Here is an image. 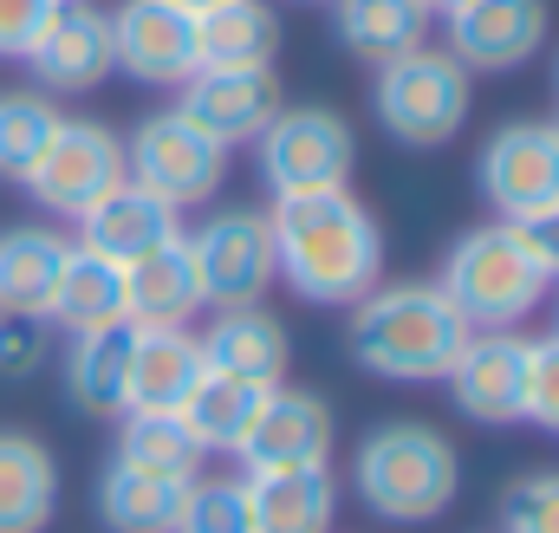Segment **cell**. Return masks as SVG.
Instances as JSON below:
<instances>
[{
    "mask_svg": "<svg viewBox=\"0 0 559 533\" xmlns=\"http://www.w3.org/2000/svg\"><path fill=\"white\" fill-rule=\"evenodd\" d=\"M527 248L540 254V266H547V280H559V209H547L540 222H527Z\"/></svg>",
    "mask_w": 559,
    "mask_h": 533,
    "instance_id": "37",
    "label": "cell"
},
{
    "mask_svg": "<svg viewBox=\"0 0 559 533\" xmlns=\"http://www.w3.org/2000/svg\"><path fill=\"white\" fill-rule=\"evenodd\" d=\"M449 398L468 423H521V391H527V339L521 332H468V345L449 365Z\"/></svg>",
    "mask_w": 559,
    "mask_h": 533,
    "instance_id": "16",
    "label": "cell"
},
{
    "mask_svg": "<svg viewBox=\"0 0 559 533\" xmlns=\"http://www.w3.org/2000/svg\"><path fill=\"white\" fill-rule=\"evenodd\" d=\"M66 254H72V241L46 222L7 228L0 235V312H46Z\"/></svg>",
    "mask_w": 559,
    "mask_h": 533,
    "instance_id": "26",
    "label": "cell"
},
{
    "mask_svg": "<svg viewBox=\"0 0 559 533\" xmlns=\"http://www.w3.org/2000/svg\"><path fill=\"white\" fill-rule=\"evenodd\" d=\"M332 26H338V46L371 66L429 39V13L417 0H332Z\"/></svg>",
    "mask_w": 559,
    "mask_h": 533,
    "instance_id": "29",
    "label": "cell"
},
{
    "mask_svg": "<svg viewBox=\"0 0 559 533\" xmlns=\"http://www.w3.org/2000/svg\"><path fill=\"white\" fill-rule=\"evenodd\" d=\"M189 241V266L202 286V306H261L274 286V228L267 209H215Z\"/></svg>",
    "mask_w": 559,
    "mask_h": 533,
    "instance_id": "10",
    "label": "cell"
},
{
    "mask_svg": "<svg viewBox=\"0 0 559 533\" xmlns=\"http://www.w3.org/2000/svg\"><path fill=\"white\" fill-rule=\"evenodd\" d=\"M352 488L378 521L423 528L462 495V455L429 423H378L352 455Z\"/></svg>",
    "mask_w": 559,
    "mask_h": 533,
    "instance_id": "3",
    "label": "cell"
},
{
    "mask_svg": "<svg viewBox=\"0 0 559 533\" xmlns=\"http://www.w3.org/2000/svg\"><path fill=\"white\" fill-rule=\"evenodd\" d=\"M176 7H182V13H202V7H215V0H176Z\"/></svg>",
    "mask_w": 559,
    "mask_h": 533,
    "instance_id": "39",
    "label": "cell"
},
{
    "mask_svg": "<svg viewBox=\"0 0 559 533\" xmlns=\"http://www.w3.org/2000/svg\"><path fill=\"white\" fill-rule=\"evenodd\" d=\"M118 455L150 469V475H176V482H195L209 462L176 410H124L118 416Z\"/></svg>",
    "mask_w": 559,
    "mask_h": 533,
    "instance_id": "30",
    "label": "cell"
},
{
    "mask_svg": "<svg viewBox=\"0 0 559 533\" xmlns=\"http://www.w3.org/2000/svg\"><path fill=\"white\" fill-rule=\"evenodd\" d=\"M176 533H254L248 482H241V475H195L189 495H182Z\"/></svg>",
    "mask_w": 559,
    "mask_h": 533,
    "instance_id": "32",
    "label": "cell"
},
{
    "mask_svg": "<svg viewBox=\"0 0 559 533\" xmlns=\"http://www.w3.org/2000/svg\"><path fill=\"white\" fill-rule=\"evenodd\" d=\"M332 403L319 398V391H299V384H274L261 410H254V423H248V436H241V449H235V462L241 469H299V462H332Z\"/></svg>",
    "mask_w": 559,
    "mask_h": 533,
    "instance_id": "15",
    "label": "cell"
},
{
    "mask_svg": "<svg viewBox=\"0 0 559 533\" xmlns=\"http://www.w3.org/2000/svg\"><path fill=\"white\" fill-rule=\"evenodd\" d=\"M46 319L66 325V332H92V325L131 319V312H124V266L72 241V254H66V266H59V286H52Z\"/></svg>",
    "mask_w": 559,
    "mask_h": 533,
    "instance_id": "27",
    "label": "cell"
},
{
    "mask_svg": "<svg viewBox=\"0 0 559 533\" xmlns=\"http://www.w3.org/2000/svg\"><path fill=\"white\" fill-rule=\"evenodd\" d=\"M442 26H449V52L468 72H521L540 52L554 13L547 0H462Z\"/></svg>",
    "mask_w": 559,
    "mask_h": 533,
    "instance_id": "13",
    "label": "cell"
},
{
    "mask_svg": "<svg viewBox=\"0 0 559 533\" xmlns=\"http://www.w3.org/2000/svg\"><path fill=\"white\" fill-rule=\"evenodd\" d=\"M352 358L384 384H436L449 378L455 352L468 345V319L449 306L436 280H378L358 306H345Z\"/></svg>",
    "mask_w": 559,
    "mask_h": 533,
    "instance_id": "2",
    "label": "cell"
},
{
    "mask_svg": "<svg viewBox=\"0 0 559 533\" xmlns=\"http://www.w3.org/2000/svg\"><path fill=\"white\" fill-rule=\"evenodd\" d=\"M111 59L138 85L182 92V79H195V13L176 0H124L111 13Z\"/></svg>",
    "mask_w": 559,
    "mask_h": 533,
    "instance_id": "12",
    "label": "cell"
},
{
    "mask_svg": "<svg viewBox=\"0 0 559 533\" xmlns=\"http://www.w3.org/2000/svg\"><path fill=\"white\" fill-rule=\"evenodd\" d=\"M468 105H475V72L449 52V46H411L397 59L378 66V85H371V111L378 125L411 143V150H436L468 125Z\"/></svg>",
    "mask_w": 559,
    "mask_h": 533,
    "instance_id": "5",
    "label": "cell"
},
{
    "mask_svg": "<svg viewBox=\"0 0 559 533\" xmlns=\"http://www.w3.org/2000/svg\"><path fill=\"white\" fill-rule=\"evenodd\" d=\"M124 312L131 325H189V312H202V286L182 235L124 266Z\"/></svg>",
    "mask_w": 559,
    "mask_h": 533,
    "instance_id": "24",
    "label": "cell"
},
{
    "mask_svg": "<svg viewBox=\"0 0 559 533\" xmlns=\"http://www.w3.org/2000/svg\"><path fill=\"white\" fill-rule=\"evenodd\" d=\"M124 176L138 189H150L156 202H169V209H202L228 182V150L202 131L195 118H182L169 105V111H150L138 131H131V143H124Z\"/></svg>",
    "mask_w": 559,
    "mask_h": 533,
    "instance_id": "7",
    "label": "cell"
},
{
    "mask_svg": "<svg viewBox=\"0 0 559 533\" xmlns=\"http://www.w3.org/2000/svg\"><path fill=\"white\" fill-rule=\"evenodd\" d=\"M554 85H559V66H554Z\"/></svg>",
    "mask_w": 559,
    "mask_h": 533,
    "instance_id": "40",
    "label": "cell"
},
{
    "mask_svg": "<svg viewBox=\"0 0 559 533\" xmlns=\"http://www.w3.org/2000/svg\"><path fill=\"white\" fill-rule=\"evenodd\" d=\"M52 358V319L46 312H0V378H33Z\"/></svg>",
    "mask_w": 559,
    "mask_h": 533,
    "instance_id": "35",
    "label": "cell"
},
{
    "mask_svg": "<svg viewBox=\"0 0 559 533\" xmlns=\"http://www.w3.org/2000/svg\"><path fill=\"white\" fill-rule=\"evenodd\" d=\"M423 13H429V20H449V13H455V7H462V0H417Z\"/></svg>",
    "mask_w": 559,
    "mask_h": 533,
    "instance_id": "38",
    "label": "cell"
},
{
    "mask_svg": "<svg viewBox=\"0 0 559 533\" xmlns=\"http://www.w3.org/2000/svg\"><path fill=\"white\" fill-rule=\"evenodd\" d=\"M436 286L468 319V332H514L527 312H540L554 280H547L540 254L527 248L521 222H481L442 254Z\"/></svg>",
    "mask_w": 559,
    "mask_h": 533,
    "instance_id": "4",
    "label": "cell"
},
{
    "mask_svg": "<svg viewBox=\"0 0 559 533\" xmlns=\"http://www.w3.org/2000/svg\"><path fill=\"white\" fill-rule=\"evenodd\" d=\"M176 235H182V209L156 202L150 189L131 182V176H124L105 202H92V209L79 215V248H92V254H105V261H118V266L143 261L150 248H163V241H176Z\"/></svg>",
    "mask_w": 559,
    "mask_h": 533,
    "instance_id": "18",
    "label": "cell"
},
{
    "mask_svg": "<svg viewBox=\"0 0 559 533\" xmlns=\"http://www.w3.org/2000/svg\"><path fill=\"white\" fill-rule=\"evenodd\" d=\"M495 514H501V533H559V469L514 475Z\"/></svg>",
    "mask_w": 559,
    "mask_h": 533,
    "instance_id": "33",
    "label": "cell"
},
{
    "mask_svg": "<svg viewBox=\"0 0 559 533\" xmlns=\"http://www.w3.org/2000/svg\"><path fill=\"white\" fill-rule=\"evenodd\" d=\"M52 131H59V105L46 92H0V176L26 182Z\"/></svg>",
    "mask_w": 559,
    "mask_h": 533,
    "instance_id": "31",
    "label": "cell"
},
{
    "mask_svg": "<svg viewBox=\"0 0 559 533\" xmlns=\"http://www.w3.org/2000/svg\"><path fill=\"white\" fill-rule=\"evenodd\" d=\"M131 345H138L131 319L72 332V345H66V398L85 416H124L131 410Z\"/></svg>",
    "mask_w": 559,
    "mask_h": 533,
    "instance_id": "20",
    "label": "cell"
},
{
    "mask_svg": "<svg viewBox=\"0 0 559 533\" xmlns=\"http://www.w3.org/2000/svg\"><path fill=\"white\" fill-rule=\"evenodd\" d=\"M280 13L267 0H215L195 13V72L222 66H274Z\"/></svg>",
    "mask_w": 559,
    "mask_h": 533,
    "instance_id": "23",
    "label": "cell"
},
{
    "mask_svg": "<svg viewBox=\"0 0 559 533\" xmlns=\"http://www.w3.org/2000/svg\"><path fill=\"white\" fill-rule=\"evenodd\" d=\"M20 66L33 72V92H46V98L98 92L118 72V59H111V13L98 0H52V13L39 20V33H33Z\"/></svg>",
    "mask_w": 559,
    "mask_h": 533,
    "instance_id": "11",
    "label": "cell"
},
{
    "mask_svg": "<svg viewBox=\"0 0 559 533\" xmlns=\"http://www.w3.org/2000/svg\"><path fill=\"white\" fill-rule=\"evenodd\" d=\"M274 228V280L306 306H358L384 280V235L352 189L286 196L267 209Z\"/></svg>",
    "mask_w": 559,
    "mask_h": 533,
    "instance_id": "1",
    "label": "cell"
},
{
    "mask_svg": "<svg viewBox=\"0 0 559 533\" xmlns=\"http://www.w3.org/2000/svg\"><path fill=\"white\" fill-rule=\"evenodd\" d=\"M202 339V358L209 371H228V378H254V384H286V358H293V339L267 306H222L209 319Z\"/></svg>",
    "mask_w": 559,
    "mask_h": 533,
    "instance_id": "19",
    "label": "cell"
},
{
    "mask_svg": "<svg viewBox=\"0 0 559 533\" xmlns=\"http://www.w3.org/2000/svg\"><path fill=\"white\" fill-rule=\"evenodd\" d=\"M124 182V137L98 118H59L52 143L39 150L33 176L20 182L46 215H66L79 222L92 202H105L111 189Z\"/></svg>",
    "mask_w": 559,
    "mask_h": 533,
    "instance_id": "8",
    "label": "cell"
},
{
    "mask_svg": "<svg viewBox=\"0 0 559 533\" xmlns=\"http://www.w3.org/2000/svg\"><path fill=\"white\" fill-rule=\"evenodd\" d=\"M209 358L189 325H138L131 345V410H182Z\"/></svg>",
    "mask_w": 559,
    "mask_h": 533,
    "instance_id": "21",
    "label": "cell"
},
{
    "mask_svg": "<svg viewBox=\"0 0 559 533\" xmlns=\"http://www.w3.org/2000/svg\"><path fill=\"white\" fill-rule=\"evenodd\" d=\"M254 163H261V182L274 202L345 189L358 169V131L325 105H293V111L280 105L274 125L254 137Z\"/></svg>",
    "mask_w": 559,
    "mask_h": 533,
    "instance_id": "6",
    "label": "cell"
},
{
    "mask_svg": "<svg viewBox=\"0 0 559 533\" xmlns=\"http://www.w3.org/2000/svg\"><path fill=\"white\" fill-rule=\"evenodd\" d=\"M280 105H286V98H280L274 66H222V72L182 79V105H176V111L195 118L222 150H235V143H254V137L267 131Z\"/></svg>",
    "mask_w": 559,
    "mask_h": 533,
    "instance_id": "14",
    "label": "cell"
},
{
    "mask_svg": "<svg viewBox=\"0 0 559 533\" xmlns=\"http://www.w3.org/2000/svg\"><path fill=\"white\" fill-rule=\"evenodd\" d=\"M46 13H52V0H0V59H26Z\"/></svg>",
    "mask_w": 559,
    "mask_h": 533,
    "instance_id": "36",
    "label": "cell"
},
{
    "mask_svg": "<svg viewBox=\"0 0 559 533\" xmlns=\"http://www.w3.org/2000/svg\"><path fill=\"white\" fill-rule=\"evenodd\" d=\"M182 495L189 482L176 475H150L138 462L111 455V469L98 475V521L111 533H176L182 521Z\"/></svg>",
    "mask_w": 559,
    "mask_h": 533,
    "instance_id": "25",
    "label": "cell"
},
{
    "mask_svg": "<svg viewBox=\"0 0 559 533\" xmlns=\"http://www.w3.org/2000/svg\"><path fill=\"white\" fill-rule=\"evenodd\" d=\"M59 514V462L39 436L0 429V533H46Z\"/></svg>",
    "mask_w": 559,
    "mask_h": 533,
    "instance_id": "22",
    "label": "cell"
},
{
    "mask_svg": "<svg viewBox=\"0 0 559 533\" xmlns=\"http://www.w3.org/2000/svg\"><path fill=\"white\" fill-rule=\"evenodd\" d=\"M254 533H332L338 521V475L332 462L299 469H241Z\"/></svg>",
    "mask_w": 559,
    "mask_h": 533,
    "instance_id": "17",
    "label": "cell"
},
{
    "mask_svg": "<svg viewBox=\"0 0 559 533\" xmlns=\"http://www.w3.org/2000/svg\"><path fill=\"white\" fill-rule=\"evenodd\" d=\"M475 189L488 196L495 222H540L559 209V125L514 118L481 143L475 156Z\"/></svg>",
    "mask_w": 559,
    "mask_h": 533,
    "instance_id": "9",
    "label": "cell"
},
{
    "mask_svg": "<svg viewBox=\"0 0 559 533\" xmlns=\"http://www.w3.org/2000/svg\"><path fill=\"white\" fill-rule=\"evenodd\" d=\"M267 391H274V384H254V378H228V371H202V384L189 391V403H182L176 416L189 423V436L202 442V455H235Z\"/></svg>",
    "mask_w": 559,
    "mask_h": 533,
    "instance_id": "28",
    "label": "cell"
},
{
    "mask_svg": "<svg viewBox=\"0 0 559 533\" xmlns=\"http://www.w3.org/2000/svg\"><path fill=\"white\" fill-rule=\"evenodd\" d=\"M521 423L559 436V332L527 339V391H521Z\"/></svg>",
    "mask_w": 559,
    "mask_h": 533,
    "instance_id": "34",
    "label": "cell"
}]
</instances>
